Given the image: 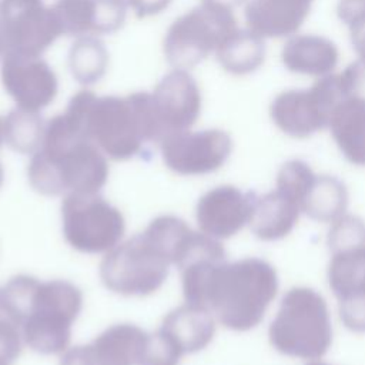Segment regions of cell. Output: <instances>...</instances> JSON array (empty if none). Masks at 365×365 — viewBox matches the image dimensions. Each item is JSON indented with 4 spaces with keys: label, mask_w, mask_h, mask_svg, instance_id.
<instances>
[{
    "label": "cell",
    "mask_w": 365,
    "mask_h": 365,
    "mask_svg": "<svg viewBox=\"0 0 365 365\" xmlns=\"http://www.w3.org/2000/svg\"><path fill=\"white\" fill-rule=\"evenodd\" d=\"M180 271L184 301L208 309L231 331L255 328L278 291L275 268L261 258L200 257Z\"/></svg>",
    "instance_id": "cell-1"
},
{
    "label": "cell",
    "mask_w": 365,
    "mask_h": 365,
    "mask_svg": "<svg viewBox=\"0 0 365 365\" xmlns=\"http://www.w3.org/2000/svg\"><path fill=\"white\" fill-rule=\"evenodd\" d=\"M182 218L158 215L143 232L120 242L104 254L98 275L104 287L124 297H147L158 291L170 274V267L187 257L197 238Z\"/></svg>",
    "instance_id": "cell-2"
},
{
    "label": "cell",
    "mask_w": 365,
    "mask_h": 365,
    "mask_svg": "<svg viewBox=\"0 0 365 365\" xmlns=\"http://www.w3.org/2000/svg\"><path fill=\"white\" fill-rule=\"evenodd\" d=\"M1 309L21 332L24 345L41 355L63 354L83 309L81 289L67 279L11 277L1 288Z\"/></svg>",
    "instance_id": "cell-3"
},
{
    "label": "cell",
    "mask_w": 365,
    "mask_h": 365,
    "mask_svg": "<svg viewBox=\"0 0 365 365\" xmlns=\"http://www.w3.org/2000/svg\"><path fill=\"white\" fill-rule=\"evenodd\" d=\"M108 174L107 155L63 113L46 121L43 144L27 165V180L36 192L98 194Z\"/></svg>",
    "instance_id": "cell-4"
},
{
    "label": "cell",
    "mask_w": 365,
    "mask_h": 365,
    "mask_svg": "<svg viewBox=\"0 0 365 365\" xmlns=\"http://www.w3.org/2000/svg\"><path fill=\"white\" fill-rule=\"evenodd\" d=\"M66 111L110 160H131L154 143L148 91L97 96L84 87L71 96Z\"/></svg>",
    "instance_id": "cell-5"
},
{
    "label": "cell",
    "mask_w": 365,
    "mask_h": 365,
    "mask_svg": "<svg viewBox=\"0 0 365 365\" xmlns=\"http://www.w3.org/2000/svg\"><path fill=\"white\" fill-rule=\"evenodd\" d=\"M268 338L282 355L315 361L332 344V327L325 299L315 289L294 287L284 295Z\"/></svg>",
    "instance_id": "cell-6"
},
{
    "label": "cell",
    "mask_w": 365,
    "mask_h": 365,
    "mask_svg": "<svg viewBox=\"0 0 365 365\" xmlns=\"http://www.w3.org/2000/svg\"><path fill=\"white\" fill-rule=\"evenodd\" d=\"M61 227L67 244L83 254H106L125 232L123 212L100 194H67L61 201Z\"/></svg>",
    "instance_id": "cell-7"
},
{
    "label": "cell",
    "mask_w": 365,
    "mask_h": 365,
    "mask_svg": "<svg viewBox=\"0 0 365 365\" xmlns=\"http://www.w3.org/2000/svg\"><path fill=\"white\" fill-rule=\"evenodd\" d=\"M0 30L3 56H41L63 36L44 0H0Z\"/></svg>",
    "instance_id": "cell-8"
},
{
    "label": "cell",
    "mask_w": 365,
    "mask_h": 365,
    "mask_svg": "<svg viewBox=\"0 0 365 365\" xmlns=\"http://www.w3.org/2000/svg\"><path fill=\"white\" fill-rule=\"evenodd\" d=\"M148 108L155 144L190 130L198 118L201 97L188 70L171 68L164 74L153 91H148Z\"/></svg>",
    "instance_id": "cell-9"
},
{
    "label": "cell",
    "mask_w": 365,
    "mask_h": 365,
    "mask_svg": "<svg viewBox=\"0 0 365 365\" xmlns=\"http://www.w3.org/2000/svg\"><path fill=\"white\" fill-rule=\"evenodd\" d=\"M0 81L17 108L41 113L57 97L58 78L41 56L4 54Z\"/></svg>",
    "instance_id": "cell-10"
},
{
    "label": "cell",
    "mask_w": 365,
    "mask_h": 365,
    "mask_svg": "<svg viewBox=\"0 0 365 365\" xmlns=\"http://www.w3.org/2000/svg\"><path fill=\"white\" fill-rule=\"evenodd\" d=\"M161 158L178 175H204L217 171L231 151L230 138L217 130H185L160 143Z\"/></svg>",
    "instance_id": "cell-11"
},
{
    "label": "cell",
    "mask_w": 365,
    "mask_h": 365,
    "mask_svg": "<svg viewBox=\"0 0 365 365\" xmlns=\"http://www.w3.org/2000/svg\"><path fill=\"white\" fill-rule=\"evenodd\" d=\"M220 20L218 10L211 4L178 16L163 40V54L170 67L188 70L195 66L211 48Z\"/></svg>",
    "instance_id": "cell-12"
},
{
    "label": "cell",
    "mask_w": 365,
    "mask_h": 365,
    "mask_svg": "<svg viewBox=\"0 0 365 365\" xmlns=\"http://www.w3.org/2000/svg\"><path fill=\"white\" fill-rule=\"evenodd\" d=\"M254 194L224 184L204 192L195 205L198 228L218 241L238 234L251 218Z\"/></svg>",
    "instance_id": "cell-13"
},
{
    "label": "cell",
    "mask_w": 365,
    "mask_h": 365,
    "mask_svg": "<svg viewBox=\"0 0 365 365\" xmlns=\"http://www.w3.org/2000/svg\"><path fill=\"white\" fill-rule=\"evenodd\" d=\"M53 11L63 36H104L120 30L127 17L125 0H56Z\"/></svg>",
    "instance_id": "cell-14"
},
{
    "label": "cell",
    "mask_w": 365,
    "mask_h": 365,
    "mask_svg": "<svg viewBox=\"0 0 365 365\" xmlns=\"http://www.w3.org/2000/svg\"><path fill=\"white\" fill-rule=\"evenodd\" d=\"M157 331L184 356L208 346L215 334V318L208 309L184 302L164 315Z\"/></svg>",
    "instance_id": "cell-15"
},
{
    "label": "cell",
    "mask_w": 365,
    "mask_h": 365,
    "mask_svg": "<svg viewBox=\"0 0 365 365\" xmlns=\"http://www.w3.org/2000/svg\"><path fill=\"white\" fill-rule=\"evenodd\" d=\"M150 332L135 324H114L86 344L94 365H143Z\"/></svg>",
    "instance_id": "cell-16"
},
{
    "label": "cell",
    "mask_w": 365,
    "mask_h": 365,
    "mask_svg": "<svg viewBox=\"0 0 365 365\" xmlns=\"http://www.w3.org/2000/svg\"><path fill=\"white\" fill-rule=\"evenodd\" d=\"M301 212L297 201L275 188L262 195L254 194L248 225L257 238L277 241L294 230Z\"/></svg>",
    "instance_id": "cell-17"
},
{
    "label": "cell",
    "mask_w": 365,
    "mask_h": 365,
    "mask_svg": "<svg viewBox=\"0 0 365 365\" xmlns=\"http://www.w3.org/2000/svg\"><path fill=\"white\" fill-rule=\"evenodd\" d=\"M328 284L338 301L365 294V247L331 252Z\"/></svg>",
    "instance_id": "cell-18"
},
{
    "label": "cell",
    "mask_w": 365,
    "mask_h": 365,
    "mask_svg": "<svg viewBox=\"0 0 365 365\" xmlns=\"http://www.w3.org/2000/svg\"><path fill=\"white\" fill-rule=\"evenodd\" d=\"M67 64L71 77L86 88L98 83L107 73L110 54L100 37H77L68 50Z\"/></svg>",
    "instance_id": "cell-19"
},
{
    "label": "cell",
    "mask_w": 365,
    "mask_h": 365,
    "mask_svg": "<svg viewBox=\"0 0 365 365\" xmlns=\"http://www.w3.org/2000/svg\"><path fill=\"white\" fill-rule=\"evenodd\" d=\"M348 205L345 185L334 177H314L302 202L301 211L319 222H334L342 217Z\"/></svg>",
    "instance_id": "cell-20"
},
{
    "label": "cell",
    "mask_w": 365,
    "mask_h": 365,
    "mask_svg": "<svg viewBox=\"0 0 365 365\" xmlns=\"http://www.w3.org/2000/svg\"><path fill=\"white\" fill-rule=\"evenodd\" d=\"M46 121L40 113H31L20 108L11 110L3 117V138L4 143L16 153L30 154L37 153L43 144Z\"/></svg>",
    "instance_id": "cell-21"
},
{
    "label": "cell",
    "mask_w": 365,
    "mask_h": 365,
    "mask_svg": "<svg viewBox=\"0 0 365 365\" xmlns=\"http://www.w3.org/2000/svg\"><path fill=\"white\" fill-rule=\"evenodd\" d=\"M328 247L331 252L365 247V224L361 218L344 214L334 222L328 232Z\"/></svg>",
    "instance_id": "cell-22"
},
{
    "label": "cell",
    "mask_w": 365,
    "mask_h": 365,
    "mask_svg": "<svg viewBox=\"0 0 365 365\" xmlns=\"http://www.w3.org/2000/svg\"><path fill=\"white\" fill-rule=\"evenodd\" d=\"M314 177L315 175L305 164L291 163L281 168L277 182H275V185H277L275 188L279 190L281 192H284L285 195H288L289 198H292L294 201H297L301 208V202H302Z\"/></svg>",
    "instance_id": "cell-23"
},
{
    "label": "cell",
    "mask_w": 365,
    "mask_h": 365,
    "mask_svg": "<svg viewBox=\"0 0 365 365\" xmlns=\"http://www.w3.org/2000/svg\"><path fill=\"white\" fill-rule=\"evenodd\" d=\"M23 344L19 327L9 318L0 319V365H13L21 354Z\"/></svg>",
    "instance_id": "cell-24"
},
{
    "label": "cell",
    "mask_w": 365,
    "mask_h": 365,
    "mask_svg": "<svg viewBox=\"0 0 365 365\" xmlns=\"http://www.w3.org/2000/svg\"><path fill=\"white\" fill-rule=\"evenodd\" d=\"M342 324L352 332H365V294L338 301Z\"/></svg>",
    "instance_id": "cell-25"
},
{
    "label": "cell",
    "mask_w": 365,
    "mask_h": 365,
    "mask_svg": "<svg viewBox=\"0 0 365 365\" xmlns=\"http://www.w3.org/2000/svg\"><path fill=\"white\" fill-rule=\"evenodd\" d=\"M128 10L138 19H148L163 13L173 0H125Z\"/></svg>",
    "instance_id": "cell-26"
},
{
    "label": "cell",
    "mask_w": 365,
    "mask_h": 365,
    "mask_svg": "<svg viewBox=\"0 0 365 365\" xmlns=\"http://www.w3.org/2000/svg\"><path fill=\"white\" fill-rule=\"evenodd\" d=\"M58 365H94L87 345H76L67 348L60 358Z\"/></svg>",
    "instance_id": "cell-27"
},
{
    "label": "cell",
    "mask_w": 365,
    "mask_h": 365,
    "mask_svg": "<svg viewBox=\"0 0 365 365\" xmlns=\"http://www.w3.org/2000/svg\"><path fill=\"white\" fill-rule=\"evenodd\" d=\"M4 143V138H3V117H0V145ZM4 180V168H3V164L0 161V184L1 181Z\"/></svg>",
    "instance_id": "cell-28"
},
{
    "label": "cell",
    "mask_w": 365,
    "mask_h": 365,
    "mask_svg": "<svg viewBox=\"0 0 365 365\" xmlns=\"http://www.w3.org/2000/svg\"><path fill=\"white\" fill-rule=\"evenodd\" d=\"M307 365H329V364H325V362H319L318 359H315V361H309Z\"/></svg>",
    "instance_id": "cell-29"
},
{
    "label": "cell",
    "mask_w": 365,
    "mask_h": 365,
    "mask_svg": "<svg viewBox=\"0 0 365 365\" xmlns=\"http://www.w3.org/2000/svg\"><path fill=\"white\" fill-rule=\"evenodd\" d=\"M3 56V41H1V30H0V57Z\"/></svg>",
    "instance_id": "cell-30"
},
{
    "label": "cell",
    "mask_w": 365,
    "mask_h": 365,
    "mask_svg": "<svg viewBox=\"0 0 365 365\" xmlns=\"http://www.w3.org/2000/svg\"><path fill=\"white\" fill-rule=\"evenodd\" d=\"M0 311H1V289H0Z\"/></svg>",
    "instance_id": "cell-31"
}]
</instances>
